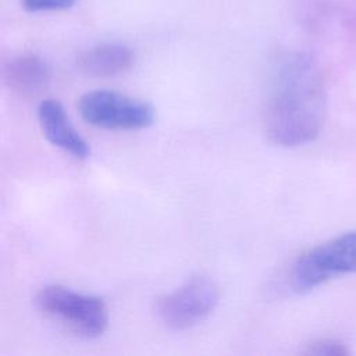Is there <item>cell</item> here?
I'll use <instances>...</instances> for the list:
<instances>
[{
    "instance_id": "obj_7",
    "label": "cell",
    "mask_w": 356,
    "mask_h": 356,
    "mask_svg": "<svg viewBox=\"0 0 356 356\" xmlns=\"http://www.w3.org/2000/svg\"><path fill=\"white\" fill-rule=\"evenodd\" d=\"M3 74L10 89L22 96H31L47 85L50 67L36 54H19L7 61Z\"/></svg>"
},
{
    "instance_id": "obj_4",
    "label": "cell",
    "mask_w": 356,
    "mask_h": 356,
    "mask_svg": "<svg viewBox=\"0 0 356 356\" xmlns=\"http://www.w3.org/2000/svg\"><path fill=\"white\" fill-rule=\"evenodd\" d=\"M81 117L90 125L113 131H138L154 122V107L114 90H92L78 102Z\"/></svg>"
},
{
    "instance_id": "obj_9",
    "label": "cell",
    "mask_w": 356,
    "mask_h": 356,
    "mask_svg": "<svg viewBox=\"0 0 356 356\" xmlns=\"http://www.w3.org/2000/svg\"><path fill=\"white\" fill-rule=\"evenodd\" d=\"M305 353L313 355V356H346L349 350L339 341L320 339L310 343Z\"/></svg>"
},
{
    "instance_id": "obj_8",
    "label": "cell",
    "mask_w": 356,
    "mask_h": 356,
    "mask_svg": "<svg viewBox=\"0 0 356 356\" xmlns=\"http://www.w3.org/2000/svg\"><path fill=\"white\" fill-rule=\"evenodd\" d=\"M135 61L134 51L121 43H102L78 57L79 68L92 76H115L128 71Z\"/></svg>"
},
{
    "instance_id": "obj_5",
    "label": "cell",
    "mask_w": 356,
    "mask_h": 356,
    "mask_svg": "<svg viewBox=\"0 0 356 356\" xmlns=\"http://www.w3.org/2000/svg\"><path fill=\"white\" fill-rule=\"evenodd\" d=\"M220 289L207 275L197 274L156 300L159 320L171 330H186L203 321L218 305Z\"/></svg>"
},
{
    "instance_id": "obj_2",
    "label": "cell",
    "mask_w": 356,
    "mask_h": 356,
    "mask_svg": "<svg viewBox=\"0 0 356 356\" xmlns=\"http://www.w3.org/2000/svg\"><path fill=\"white\" fill-rule=\"evenodd\" d=\"M36 307L85 338H97L108 327V309L93 295L61 285H46L35 296Z\"/></svg>"
},
{
    "instance_id": "obj_3",
    "label": "cell",
    "mask_w": 356,
    "mask_h": 356,
    "mask_svg": "<svg viewBox=\"0 0 356 356\" xmlns=\"http://www.w3.org/2000/svg\"><path fill=\"white\" fill-rule=\"evenodd\" d=\"M356 273V231L338 235L298 257L291 270V285L307 292L325 281Z\"/></svg>"
},
{
    "instance_id": "obj_6",
    "label": "cell",
    "mask_w": 356,
    "mask_h": 356,
    "mask_svg": "<svg viewBox=\"0 0 356 356\" xmlns=\"http://www.w3.org/2000/svg\"><path fill=\"white\" fill-rule=\"evenodd\" d=\"M38 121L44 138L56 147L78 160L90 156L89 143L71 124L63 104L56 99H44L38 106Z\"/></svg>"
},
{
    "instance_id": "obj_1",
    "label": "cell",
    "mask_w": 356,
    "mask_h": 356,
    "mask_svg": "<svg viewBox=\"0 0 356 356\" xmlns=\"http://www.w3.org/2000/svg\"><path fill=\"white\" fill-rule=\"evenodd\" d=\"M325 117V89L316 61L302 51H285L273 64L263 108L271 142L293 147L312 142Z\"/></svg>"
},
{
    "instance_id": "obj_10",
    "label": "cell",
    "mask_w": 356,
    "mask_h": 356,
    "mask_svg": "<svg viewBox=\"0 0 356 356\" xmlns=\"http://www.w3.org/2000/svg\"><path fill=\"white\" fill-rule=\"evenodd\" d=\"M78 0H22V6L31 13L60 11L72 7Z\"/></svg>"
}]
</instances>
